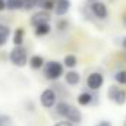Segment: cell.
Wrapping results in <instances>:
<instances>
[{"instance_id":"obj_27","label":"cell","mask_w":126,"mask_h":126,"mask_svg":"<svg viewBox=\"0 0 126 126\" xmlns=\"http://www.w3.org/2000/svg\"><path fill=\"white\" fill-rule=\"evenodd\" d=\"M120 46H122V50L126 53V37L122 38V41H120Z\"/></svg>"},{"instance_id":"obj_21","label":"cell","mask_w":126,"mask_h":126,"mask_svg":"<svg viewBox=\"0 0 126 126\" xmlns=\"http://www.w3.org/2000/svg\"><path fill=\"white\" fill-rule=\"evenodd\" d=\"M38 1L40 0H24V10L30 12V10H34L38 7Z\"/></svg>"},{"instance_id":"obj_12","label":"cell","mask_w":126,"mask_h":126,"mask_svg":"<svg viewBox=\"0 0 126 126\" xmlns=\"http://www.w3.org/2000/svg\"><path fill=\"white\" fill-rule=\"evenodd\" d=\"M12 30H10V27L7 25V24H3V22H0V48H3L7 43H9V40H10V37H12Z\"/></svg>"},{"instance_id":"obj_16","label":"cell","mask_w":126,"mask_h":126,"mask_svg":"<svg viewBox=\"0 0 126 126\" xmlns=\"http://www.w3.org/2000/svg\"><path fill=\"white\" fill-rule=\"evenodd\" d=\"M63 66H64V69H75L76 67V64H78V57L75 56V54H66L64 57H63Z\"/></svg>"},{"instance_id":"obj_13","label":"cell","mask_w":126,"mask_h":126,"mask_svg":"<svg viewBox=\"0 0 126 126\" xmlns=\"http://www.w3.org/2000/svg\"><path fill=\"white\" fill-rule=\"evenodd\" d=\"M46 64V60L41 54H32L30 56V60H28V66L31 70H43Z\"/></svg>"},{"instance_id":"obj_7","label":"cell","mask_w":126,"mask_h":126,"mask_svg":"<svg viewBox=\"0 0 126 126\" xmlns=\"http://www.w3.org/2000/svg\"><path fill=\"white\" fill-rule=\"evenodd\" d=\"M85 84H87V88L90 91H94L95 93V91H98L104 85V75L101 72H98V70H94V72L88 73Z\"/></svg>"},{"instance_id":"obj_29","label":"cell","mask_w":126,"mask_h":126,"mask_svg":"<svg viewBox=\"0 0 126 126\" xmlns=\"http://www.w3.org/2000/svg\"><path fill=\"white\" fill-rule=\"evenodd\" d=\"M87 1H88V3H91V1H95V0H87Z\"/></svg>"},{"instance_id":"obj_18","label":"cell","mask_w":126,"mask_h":126,"mask_svg":"<svg viewBox=\"0 0 126 126\" xmlns=\"http://www.w3.org/2000/svg\"><path fill=\"white\" fill-rule=\"evenodd\" d=\"M38 9L46 10V12L54 10V0H40L38 1Z\"/></svg>"},{"instance_id":"obj_5","label":"cell","mask_w":126,"mask_h":126,"mask_svg":"<svg viewBox=\"0 0 126 126\" xmlns=\"http://www.w3.org/2000/svg\"><path fill=\"white\" fill-rule=\"evenodd\" d=\"M38 100L43 109H54V106L57 104V94L53 88H46L41 91Z\"/></svg>"},{"instance_id":"obj_26","label":"cell","mask_w":126,"mask_h":126,"mask_svg":"<svg viewBox=\"0 0 126 126\" xmlns=\"http://www.w3.org/2000/svg\"><path fill=\"white\" fill-rule=\"evenodd\" d=\"M6 10V0H0V13Z\"/></svg>"},{"instance_id":"obj_1","label":"cell","mask_w":126,"mask_h":126,"mask_svg":"<svg viewBox=\"0 0 126 126\" xmlns=\"http://www.w3.org/2000/svg\"><path fill=\"white\" fill-rule=\"evenodd\" d=\"M54 111L59 117H62L63 120H67L73 125H78L82 122V113L78 107H75L73 104L67 103V101H57V104L54 106Z\"/></svg>"},{"instance_id":"obj_30","label":"cell","mask_w":126,"mask_h":126,"mask_svg":"<svg viewBox=\"0 0 126 126\" xmlns=\"http://www.w3.org/2000/svg\"><path fill=\"white\" fill-rule=\"evenodd\" d=\"M125 126H126V120H125Z\"/></svg>"},{"instance_id":"obj_3","label":"cell","mask_w":126,"mask_h":126,"mask_svg":"<svg viewBox=\"0 0 126 126\" xmlns=\"http://www.w3.org/2000/svg\"><path fill=\"white\" fill-rule=\"evenodd\" d=\"M7 59L15 67H24V66L28 64L30 54H28V50L24 46H13V48L9 51Z\"/></svg>"},{"instance_id":"obj_15","label":"cell","mask_w":126,"mask_h":126,"mask_svg":"<svg viewBox=\"0 0 126 126\" xmlns=\"http://www.w3.org/2000/svg\"><path fill=\"white\" fill-rule=\"evenodd\" d=\"M50 32H51V25L50 24H41V25L34 27V34L38 38L47 37V35H50Z\"/></svg>"},{"instance_id":"obj_17","label":"cell","mask_w":126,"mask_h":126,"mask_svg":"<svg viewBox=\"0 0 126 126\" xmlns=\"http://www.w3.org/2000/svg\"><path fill=\"white\" fill-rule=\"evenodd\" d=\"M24 9V0H6V10H22Z\"/></svg>"},{"instance_id":"obj_20","label":"cell","mask_w":126,"mask_h":126,"mask_svg":"<svg viewBox=\"0 0 126 126\" xmlns=\"http://www.w3.org/2000/svg\"><path fill=\"white\" fill-rule=\"evenodd\" d=\"M69 21L67 19H60V21H57L56 22V30L59 32H66L67 30H69Z\"/></svg>"},{"instance_id":"obj_4","label":"cell","mask_w":126,"mask_h":126,"mask_svg":"<svg viewBox=\"0 0 126 126\" xmlns=\"http://www.w3.org/2000/svg\"><path fill=\"white\" fill-rule=\"evenodd\" d=\"M88 9H90V12L93 15L94 21H106L109 18V13H110L107 4L104 1H101V0H95V1L88 3Z\"/></svg>"},{"instance_id":"obj_6","label":"cell","mask_w":126,"mask_h":126,"mask_svg":"<svg viewBox=\"0 0 126 126\" xmlns=\"http://www.w3.org/2000/svg\"><path fill=\"white\" fill-rule=\"evenodd\" d=\"M107 97L110 101H113L114 104L117 106H123L126 103V91L122 90L119 85H110L109 90H107Z\"/></svg>"},{"instance_id":"obj_28","label":"cell","mask_w":126,"mask_h":126,"mask_svg":"<svg viewBox=\"0 0 126 126\" xmlns=\"http://www.w3.org/2000/svg\"><path fill=\"white\" fill-rule=\"evenodd\" d=\"M122 24H123V27L126 28V13H123V15H122Z\"/></svg>"},{"instance_id":"obj_22","label":"cell","mask_w":126,"mask_h":126,"mask_svg":"<svg viewBox=\"0 0 126 126\" xmlns=\"http://www.w3.org/2000/svg\"><path fill=\"white\" fill-rule=\"evenodd\" d=\"M13 120L9 114H0V126H12Z\"/></svg>"},{"instance_id":"obj_2","label":"cell","mask_w":126,"mask_h":126,"mask_svg":"<svg viewBox=\"0 0 126 126\" xmlns=\"http://www.w3.org/2000/svg\"><path fill=\"white\" fill-rule=\"evenodd\" d=\"M43 75L47 81L56 82L64 75V66L59 60H47L43 67Z\"/></svg>"},{"instance_id":"obj_14","label":"cell","mask_w":126,"mask_h":126,"mask_svg":"<svg viewBox=\"0 0 126 126\" xmlns=\"http://www.w3.org/2000/svg\"><path fill=\"white\" fill-rule=\"evenodd\" d=\"M25 28L22 27H18L15 31L12 32V43L13 46H24V41H25Z\"/></svg>"},{"instance_id":"obj_11","label":"cell","mask_w":126,"mask_h":126,"mask_svg":"<svg viewBox=\"0 0 126 126\" xmlns=\"http://www.w3.org/2000/svg\"><path fill=\"white\" fill-rule=\"evenodd\" d=\"M63 79H64V84H66V85H69V87H76V85L81 82V75H79V72L70 69V70L64 72Z\"/></svg>"},{"instance_id":"obj_8","label":"cell","mask_w":126,"mask_h":126,"mask_svg":"<svg viewBox=\"0 0 126 126\" xmlns=\"http://www.w3.org/2000/svg\"><path fill=\"white\" fill-rule=\"evenodd\" d=\"M51 22V12H46V10H37L34 12L30 18V25L32 28L41 24H50Z\"/></svg>"},{"instance_id":"obj_10","label":"cell","mask_w":126,"mask_h":126,"mask_svg":"<svg viewBox=\"0 0 126 126\" xmlns=\"http://www.w3.org/2000/svg\"><path fill=\"white\" fill-rule=\"evenodd\" d=\"M72 7L70 0H54V13L57 16H64Z\"/></svg>"},{"instance_id":"obj_25","label":"cell","mask_w":126,"mask_h":126,"mask_svg":"<svg viewBox=\"0 0 126 126\" xmlns=\"http://www.w3.org/2000/svg\"><path fill=\"white\" fill-rule=\"evenodd\" d=\"M95 126H113V125H111L110 120H101V122H98Z\"/></svg>"},{"instance_id":"obj_19","label":"cell","mask_w":126,"mask_h":126,"mask_svg":"<svg viewBox=\"0 0 126 126\" xmlns=\"http://www.w3.org/2000/svg\"><path fill=\"white\" fill-rule=\"evenodd\" d=\"M113 78H114L117 85H126V70L125 69H119L117 72H114Z\"/></svg>"},{"instance_id":"obj_23","label":"cell","mask_w":126,"mask_h":126,"mask_svg":"<svg viewBox=\"0 0 126 126\" xmlns=\"http://www.w3.org/2000/svg\"><path fill=\"white\" fill-rule=\"evenodd\" d=\"M25 109L28 110V111H35V104L32 103V101H27V104H25Z\"/></svg>"},{"instance_id":"obj_24","label":"cell","mask_w":126,"mask_h":126,"mask_svg":"<svg viewBox=\"0 0 126 126\" xmlns=\"http://www.w3.org/2000/svg\"><path fill=\"white\" fill-rule=\"evenodd\" d=\"M53 126H75V125L70 123V122H67V120H60V122H56Z\"/></svg>"},{"instance_id":"obj_9","label":"cell","mask_w":126,"mask_h":126,"mask_svg":"<svg viewBox=\"0 0 126 126\" xmlns=\"http://www.w3.org/2000/svg\"><path fill=\"white\" fill-rule=\"evenodd\" d=\"M76 103L81 107H87V106L95 104L97 103V95H95L94 91H82L76 97Z\"/></svg>"},{"instance_id":"obj_31","label":"cell","mask_w":126,"mask_h":126,"mask_svg":"<svg viewBox=\"0 0 126 126\" xmlns=\"http://www.w3.org/2000/svg\"><path fill=\"white\" fill-rule=\"evenodd\" d=\"M110 1H114V0H110Z\"/></svg>"}]
</instances>
